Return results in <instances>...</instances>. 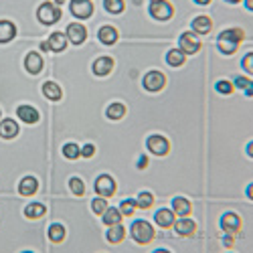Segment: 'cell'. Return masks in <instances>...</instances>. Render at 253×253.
Returning a JSON list of instances; mask_svg holds the SVG:
<instances>
[{
  "mask_svg": "<svg viewBox=\"0 0 253 253\" xmlns=\"http://www.w3.org/2000/svg\"><path fill=\"white\" fill-rule=\"evenodd\" d=\"M150 16L156 20H170L174 16V6L168 0H154L150 2Z\"/></svg>",
  "mask_w": 253,
  "mask_h": 253,
  "instance_id": "8992f818",
  "label": "cell"
},
{
  "mask_svg": "<svg viewBox=\"0 0 253 253\" xmlns=\"http://www.w3.org/2000/svg\"><path fill=\"white\" fill-rule=\"evenodd\" d=\"M37 18H39V23H43L47 27L55 25L57 20H61V8L55 2H43L37 8Z\"/></svg>",
  "mask_w": 253,
  "mask_h": 253,
  "instance_id": "3957f363",
  "label": "cell"
},
{
  "mask_svg": "<svg viewBox=\"0 0 253 253\" xmlns=\"http://www.w3.org/2000/svg\"><path fill=\"white\" fill-rule=\"evenodd\" d=\"M93 154H95V146H93V144H85V146L81 148V156H83V158H91Z\"/></svg>",
  "mask_w": 253,
  "mask_h": 253,
  "instance_id": "ab89813d",
  "label": "cell"
},
{
  "mask_svg": "<svg viewBox=\"0 0 253 253\" xmlns=\"http://www.w3.org/2000/svg\"><path fill=\"white\" fill-rule=\"evenodd\" d=\"M39 191V180L35 176H25L18 182V193L23 197H33Z\"/></svg>",
  "mask_w": 253,
  "mask_h": 253,
  "instance_id": "44dd1931",
  "label": "cell"
},
{
  "mask_svg": "<svg viewBox=\"0 0 253 253\" xmlns=\"http://www.w3.org/2000/svg\"><path fill=\"white\" fill-rule=\"evenodd\" d=\"M251 188H253V186H251V184H249V186H247V197H249V199H251V197H253V191H251Z\"/></svg>",
  "mask_w": 253,
  "mask_h": 253,
  "instance_id": "7dc6e473",
  "label": "cell"
},
{
  "mask_svg": "<svg viewBox=\"0 0 253 253\" xmlns=\"http://www.w3.org/2000/svg\"><path fill=\"white\" fill-rule=\"evenodd\" d=\"M174 213H172V209H160V211H156V215H154V221H156V225L158 227H162V229H170L172 227V223H174Z\"/></svg>",
  "mask_w": 253,
  "mask_h": 253,
  "instance_id": "ffe728a7",
  "label": "cell"
},
{
  "mask_svg": "<svg viewBox=\"0 0 253 253\" xmlns=\"http://www.w3.org/2000/svg\"><path fill=\"white\" fill-rule=\"evenodd\" d=\"M251 150H253V144H247V154H249V156H253V152H251Z\"/></svg>",
  "mask_w": 253,
  "mask_h": 253,
  "instance_id": "bcb514c9",
  "label": "cell"
},
{
  "mask_svg": "<svg viewBox=\"0 0 253 253\" xmlns=\"http://www.w3.org/2000/svg\"><path fill=\"white\" fill-rule=\"evenodd\" d=\"M241 227H243V221L237 213H225L221 217V229L225 231V233L237 235V233H241Z\"/></svg>",
  "mask_w": 253,
  "mask_h": 253,
  "instance_id": "9c48e42d",
  "label": "cell"
},
{
  "mask_svg": "<svg viewBox=\"0 0 253 253\" xmlns=\"http://www.w3.org/2000/svg\"><path fill=\"white\" fill-rule=\"evenodd\" d=\"M172 213L178 217H191V213H193L191 201L184 199V197H174L172 199Z\"/></svg>",
  "mask_w": 253,
  "mask_h": 253,
  "instance_id": "9a60e30c",
  "label": "cell"
},
{
  "mask_svg": "<svg viewBox=\"0 0 253 253\" xmlns=\"http://www.w3.org/2000/svg\"><path fill=\"white\" fill-rule=\"evenodd\" d=\"M105 116H108L110 120H122L126 116V105L120 103V101H114L108 105V110H105Z\"/></svg>",
  "mask_w": 253,
  "mask_h": 253,
  "instance_id": "f1b7e54d",
  "label": "cell"
},
{
  "mask_svg": "<svg viewBox=\"0 0 253 253\" xmlns=\"http://www.w3.org/2000/svg\"><path fill=\"white\" fill-rule=\"evenodd\" d=\"M241 65H243V69H245L249 75H253V53H247V55L243 57Z\"/></svg>",
  "mask_w": 253,
  "mask_h": 253,
  "instance_id": "f35d334b",
  "label": "cell"
},
{
  "mask_svg": "<svg viewBox=\"0 0 253 253\" xmlns=\"http://www.w3.org/2000/svg\"><path fill=\"white\" fill-rule=\"evenodd\" d=\"M201 39H199V35H195L193 31H186V33H182L180 37H178V49L184 53V55H195V53H199L201 51Z\"/></svg>",
  "mask_w": 253,
  "mask_h": 253,
  "instance_id": "5b68a950",
  "label": "cell"
},
{
  "mask_svg": "<svg viewBox=\"0 0 253 253\" xmlns=\"http://www.w3.org/2000/svg\"><path fill=\"white\" fill-rule=\"evenodd\" d=\"M67 37L65 33H53L49 39H47V45H49V51L53 53H61V51H65L67 49Z\"/></svg>",
  "mask_w": 253,
  "mask_h": 253,
  "instance_id": "e0dca14e",
  "label": "cell"
},
{
  "mask_svg": "<svg viewBox=\"0 0 253 253\" xmlns=\"http://www.w3.org/2000/svg\"><path fill=\"white\" fill-rule=\"evenodd\" d=\"M174 231H176V235L180 237H193L197 233V223L193 219H188V217H180V219H174L172 223Z\"/></svg>",
  "mask_w": 253,
  "mask_h": 253,
  "instance_id": "7c38bea8",
  "label": "cell"
},
{
  "mask_svg": "<svg viewBox=\"0 0 253 253\" xmlns=\"http://www.w3.org/2000/svg\"><path fill=\"white\" fill-rule=\"evenodd\" d=\"M63 2H65V0H55V4H57V6H61Z\"/></svg>",
  "mask_w": 253,
  "mask_h": 253,
  "instance_id": "681fc988",
  "label": "cell"
},
{
  "mask_svg": "<svg viewBox=\"0 0 253 253\" xmlns=\"http://www.w3.org/2000/svg\"><path fill=\"white\" fill-rule=\"evenodd\" d=\"M103 8L110 14H122L126 8V2L124 0H103Z\"/></svg>",
  "mask_w": 253,
  "mask_h": 253,
  "instance_id": "4dcf8cb0",
  "label": "cell"
},
{
  "mask_svg": "<svg viewBox=\"0 0 253 253\" xmlns=\"http://www.w3.org/2000/svg\"><path fill=\"white\" fill-rule=\"evenodd\" d=\"M95 193L97 197H103V199H110L116 195V180L110 176V174H101L95 178Z\"/></svg>",
  "mask_w": 253,
  "mask_h": 253,
  "instance_id": "ba28073f",
  "label": "cell"
},
{
  "mask_svg": "<svg viewBox=\"0 0 253 253\" xmlns=\"http://www.w3.org/2000/svg\"><path fill=\"white\" fill-rule=\"evenodd\" d=\"M105 237H108V241L110 243H122L124 241V237H126V229H124V225L122 223H118V225H110V229H108V233H105Z\"/></svg>",
  "mask_w": 253,
  "mask_h": 253,
  "instance_id": "484cf974",
  "label": "cell"
},
{
  "mask_svg": "<svg viewBox=\"0 0 253 253\" xmlns=\"http://www.w3.org/2000/svg\"><path fill=\"white\" fill-rule=\"evenodd\" d=\"M105 209H108V199L97 197V199H93V201H91V211H93L95 215H101Z\"/></svg>",
  "mask_w": 253,
  "mask_h": 253,
  "instance_id": "8d00e7d4",
  "label": "cell"
},
{
  "mask_svg": "<svg viewBox=\"0 0 253 253\" xmlns=\"http://www.w3.org/2000/svg\"><path fill=\"white\" fill-rule=\"evenodd\" d=\"M223 243H225V247H233V243H235V235L225 233V239H223Z\"/></svg>",
  "mask_w": 253,
  "mask_h": 253,
  "instance_id": "60d3db41",
  "label": "cell"
},
{
  "mask_svg": "<svg viewBox=\"0 0 253 253\" xmlns=\"http://www.w3.org/2000/svg\"><path fill=\"white\" fill-rule=\"evenodd\" d=\"M49 239L53 243H61L63 239H65V227H63L61 223H53L49 227Z\"/></svg>",
  "mask_w": 253,
  "mask_h": 253,
  "instance_id": "f546056e",
  "label": "cell"
},
{
  "mask_svg": "<svg viewBox=\"0 0 253 253\" xmlns=\"http://www.w3.org/2000/svg\"><path fill=\"white\" fill-rule=\"evenodd\" d=\"M142 85H144L146 91H150V93L162 91L164 85H166V75L162 71H158V69H152V71H148V73L144 75Z\"/></svg>",
  "mask_w": 253,
  "mask_h": 253,
  "instance_id": "277c9868",
  "label": "cell"
},
{
  "mask_svg": "<svg viewBox=\"0 0 253 253\" xmlns=\"http://www.w3.org/2000/svg\"><path fill=\"white\" fill-rule=\"evenodd\" d=\"M63 156L67 160H77V158H81V148L75 142H69V144L63 146Z\"/></svg>",
  "mask_w": 253,
  "mask_h": 253,
  "instance_id": "1f68e13d",
  "label": "cell"
},
{
  "mask_svg": "<svg viewBox=\"0 0 253 253\" xmlns=\"http://www.w3.org/2000/svg\"><path fill=\"white\" fill-rule=\"evenodd\" d=\"M184 61H186V55L180 49H170L166 53V63L170 67H180V65H184Z\"/></svg>",
  "mask_w": 253,
  "mask_h": 253,
  "instance_id": "83f0119b",
  "label": "cell"
},
{
  "mask_svg": "<svg viewBox=\"0 0 253 253\" xmlns=\"http://www.w3.org/2000/svg\"><path fill=\"white\" fill-rule=\"evenodd\" d=\"M136 209H138V205H136L134 199H126V201L120 203V213H122V217H132Z\"/></svg>",
  "mask_w": 253,
  "mask_h": 253,
  "instance_id": "d6a6232c",
  "label": "cell"
},
{
  "mask_svg": "<svg viewBox=\"0 0 253 253\" xmlns=\"http://www.w3.org/2000/svg\"><path fill=\"white\" fill-rule=\"evenodd\" d=\"M136 205H138V209H150V207L154 205V195L148 193V191L140 193L138 199H136Z\"/></svg>",
  "mask_w": 253,
  "mask_h": 253,
  "instance_id": "e575fe53",
  "label": "cell"
},
{
  "mask_svg": "<svg viewBox=\"0 0 253 253\" xmlns=\"http://www.w3.org/2000/svg\"><path fill=\"white\" fill-rule=\"evenodd\" d=\"M233 87H239V89H247V87H253V83L249 77H235L233 81Z\"/></svg>",
  "mask_w": 253,
  "mask_h": 253,
  "instance_id": "74e56055",
  "label": "cell"
},
{
  "mask_svg": "<svg viewBox=\"0 0 253 253\" xmlns=\"http://www.w3.org/2000/svg\"><path fill=\"white\" fill-rule=\"evenodd\" d=\"M225 2H231V4H237V2H241V0H225Z\"/></svg>",
  "mask_w": 253,
  "mask_h": 253,
  "instance_id": "c3c4849f",
  "label": "cell"
},
{
  "mask_svg": "<svg viewBox=\"0 0 253 253\" xmlns=\"http://www.w3.org/2000/svg\"><path fill=\"white\" fill-rule=\"evenodd\" d=\"M65 37L73 45H83L85 43V39H87V29L83 27L81 23H71L67 27V31H65Z\"/></svg>",
  "mask_w": 253,
  "mask_h": 253,
  "instance_id": "30bf717a",
  "label": "cell"
},
{
  "mask_svg": "<svg viewBox=\"0 0 253 253\" xmlns=\"http://www.w3.org/2000/svg\"><path fill=\"white\" fill-rule=\"evenodd\" d=\"M16 37V27L12 20H0V43H10Z\"/></svg>",
  "mask_w": 253,
  "mask_h": 253,
  "instance_id": "603a6c76",
  "label": "cell"
},
{
  "mask_svg": "<svg viewBox=\"0 0 253 253\" xmlns=\"http://www.w3.org/2000/svg\"><path fill=\"white\" fill-rule=\"evenodd\" d=\"M195 2H197V4H201V6H207V4L213 2V0H195Z\"/></svg>",
  "mask_w": 253,
  "mask_h": 253,
  "instance_id": "7bdbcfd3",
  "label": "cell"
},
{
  "mask_svg": "<svg viewBox=\"0 0 253 253\" xmlns=\"http://www.w3.org/2000/svg\"><path fill=\"white\" fill-rule=\"evenodd\" d=\"M118 29L116 27H112V25H105V27H101L99 29V33H97V39L101 41L103 45H116V41H118Z\"/></svg>",
  "mask_w": 253,
  "mask_h": 253,
  "instance_id": "7402d4cb",
  "label": "cell"
},
{
  "mask_svg": "<svg viewBox=\"0 0 253 253\" xmlns=\"http://www.w3.org/2000/svg\"><path fill=\"white\" fill-rule=\"evenodd\" d=\"M71 14L79 20H85L93 14V2L91 0H71Z\"/></svg>",
  "mask_w": 253,
  "mask_h": 253,
  "instance_id": "8fae6325",
  "label": "cell"
},
{
  "mask_svg": "<svg viewBox=\"0 0 253 253\" xmlns=\"http://www.w3.org/2000/svg\"><path fill=\"white\" fill-rule=\"evenodd\" d=\"M130 233H132V239H134L138 245H148V243L156 237L154 227H152L148 221H144V219H140V221H134V223H132Z\"/></svg>",
  "mask_w": 253,
  "mask_h": 253,
  "instance_id": "7a4b0ae2",
  "label": "cell"
},
{
  "mask_svg": "<svg viewBox=\"0 0 253 253\" xmlns=\"http://www.w3.org/2000/svg\"><path fill=\"white\" fill-rule=\"evenodd\" d=\"M150 2H154V0H150Z\"/></svg>",
  "mask_w": 253,
  "mask_h": 253,
  "instance_id": "f907efd6",
  "label": "cell"
},
{
  "mask_svg": "<svg viewBox=\"0 0 253 253\" xmlns=\"http://www.w3.org/2000/svg\"><path fill=\"white\" fill-rule=\"evenodd\" d=\"M136 166L140 168V170H144V168L148 166V156H140V158H138V162H136Z\"/></svg>",
  "mask_w": 253,
  "mask_h": 253,
  "instance_id": "b9f144b4",
  "label": "cell"
},
{
  "mask_svg": "<svg viewBox=\"0 0 253 253\" xmlns=\"http://www.w3.org/2000/svg\"><path fill=\"white\" fill-rule=\"evenodd\" d=\"M69 191H71L75 197H83V195H85V184H83L81 178L73 176V178H69Z\"/></svg>",
  "mask_w": 253,
  "mask_h": 253,
  "instance_id": "836d02e7",
  "label": "cell"
},
{
  "mask_svg": "<svg viewBox=\"0 0 253 253\" xmlns=\"http://www.w3.org/2000/svg\"><path fill=\"white\" fill-rule=\"evenodd\" d=\"M243 41H245V31L243 29H237V27L225 29L217 37V47H219V51L223 55H233L239 49V45L243 43Z\"/></svg>",
  "mask_w": 253,
  "mask_h": 253,
  "instance_id": "6da1fadb",
  "label": "cell"
},
{
  "mask_svg": "<svg viewBox=\"0 0 253 253\" xmlns=\"http://www.w3.org/2000/svg\"><path fill=\"white\" fill-rule=\"evenodd\" d=\"M101 221L105 223V225H118V223H122V213H120V209H116V207H108L101 213Z\"/></svg>",
  "mask_w": 253,
  "mask_h": 253,
  "instance_id": "4316f807",
  "label": "cell"
},
{
  "mask_svg": "<svg viewBox=\"0 0 253 253\" xmlns=\"http://www.w3.org/2000/svg\"><path fill=\"white\" fill-rule=\"evenodd\" d=\"M16 116H18V120H23L25 124H37L41 120L37 108H33V105H27V103L25 105H18V108H16Z\"/></svg>",
  "mask_w": 253,
  "mask_h": 253,
  "instance_id": "2e32d148",
  "label": "cell"
},
{
  "mask_svg": "<svg viewBox=\"0 0 253 253\" xmlns=\"http://www.w3.org/2000/svg\"><path fill=\"white\" fill-rule=\"evenodd\" d=\"M18 136V124L10 118L6 120H0V138H4V140H12Z\"/></svg>",
  "mask_w": 253,
  "mask_h": 253,
  "instance_id": "ac0fdd59",
  "label": "cell"
},
{
  "mask_svg": "<svg viewBox=\"0 0 253 253\" xmlns=\"http://www.w3.org/2000/svg\"><path fill=\"white\" fill-rule=\"evenodd\" d=\"M114 71V59L112 57H99L93 61V73L97 77H105Z\"/></svg>",
  "mask_w": 253,
  "mask_h": 253,
  "instance_id": "5bb4252c",
  "label": "cell"
},
{
  "mask_svg": "<svg viewBox=\"0 0 253 253\" xmlns=\"http://www.w3.org/2000/svg\"><path fill=\"white\" fill-rule=\"evenodd\" d=\"M41 51H49V45H47V41H45V43H41Z\"/></svg>",
  "mask_w": 253,
  "mask_h": 253,
  "instance_id": "f6af8a7d",
  "label": "cell"
},
{
  "mask_svg": "<svg viewBox=\"0 0 253 253\" xmlns=\"http://www.w3.org/2000/svg\"><path fill=\"white\" fill-rule=\"evenodd\" d=\"M215 89L219 91V93H223V95H231L235 91V87H233V83L231 81H227V79H221V81H217V85H215Z\"/></svg>",
  "mask_w": 253,
  "mask_h": 253,
  "instance_id": "d590c367",
  "label": "cell"
},
{
  "mask_svg": "<svg viewBox=\"0 0 253 253\" xmlns=\"http://www.w3.org/2000/svg\"><path fill=\"white\" fill-rule=\"evenodd\" d=\"M43 95H45L47 99H51V101H59V99L63 97V91H61V87H59V83H55V81H45V83H43Z\"/></svg>",
  "mask_w": 253,
  "mask_h": 253,
  "instance_id": "cb8c5ba5",
  "label": "cell"
},
{
  "mask_svg": "<svg viewBox=\"0 0 253 253\" xmlns=\"http://www.w3.org/2000/svg\"><path fill=\"white\" fill-rule=\"evenodd\" d=\"M43 65H45V61H43V55H41V53H37V51L27 53V57H25V69L31 75L41 73V71H43Z\"/></svg>",
  "mask_w": 253,
  "mask_h": 253,
  "instance_id": "4fadbf2b",
  "label": "cell"
},
{
  "mask_svg": "<svg viewBox=\"0 0 253 253\" xmlns=\"http://www.w3.org/2000/svg\"><path fill=\"white\" fill-rule=\"evenodd\" d=\"M191 27H193L195 35H209L211 31H213V20H211L209 16H205V14H201V16H197L193 20Z\"/></svg>",
  "mask_w": 253,
  "mask_h": 253,
  "instance_id": "d6986e66",
  "label": "cell"
},
{
  "mask_svg": "<svg viewBox=\"0 0 253 253\" xmlns=\"http://www.w3.org/2000/svg\"><path fill=\"white\" fill-rule=\"evenodd\" d=\"M47 215V207L43 203H31L25 207V217L27 219H41Z\"/></svg>",
  "mask_w": 253,
  "mask_h": 253,
  "instance_id": "d4e9b609",
  "label": "cell"
},
{
  "mask_svg": "<svg viewBox=\"0 0 253 253\" xmlns=\"http://www.w3.org/2000/svg\"><path fill=\"white\" fill-rule=\"evenodd\" d=\"M146 148H148V152H152L154 156H166L170 152V142L160 134H152V136H148V140H146Z\"/></svg>",
  "mask_w": 253,
  "mask_h": 253,
  "instance_id": "52a82bcc",
  "label": "cell"
},
{
  "mask_svg": "<svg viewBox=\"0 0 253 253\" xmlns=\"http://www.w3.org/2000/svg\"><path fill=\"white\" fill-rule=\"evenodd\" d=\"M245 8L247 10H253V0H245Z\"/></svg>",
  "mask_w": 253,
  "mask_h": 253,
  "instance_id": "ee69618b",
  "label": "cell"
}]
</instances>
